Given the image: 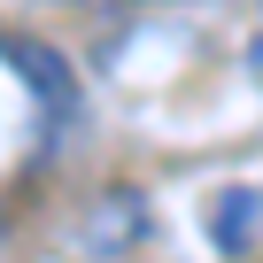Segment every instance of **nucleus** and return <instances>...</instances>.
Wrapping results in <instances>:
<instances>
[{
	"label": "nucleus",
	"mask_w": 263,
	"mask_h": 263,
	"mask_svg": "<svg viewBox=\"0 0 263 263\" xmlns=\"http://www.w3.org/2000/svg\"><path fill=\"white\" fill-rule=\"evenodd\" d=\"M0 240H8V217H0Z\"/></svg>",
	"instance_id": "obj_1"
}]
</instances>
